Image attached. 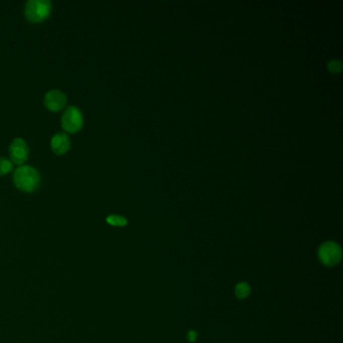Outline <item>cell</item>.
Returning <instances> with one entry per match:
<instances>
[{
    "label": "cell",
    "mask_w": 343,
    "mask_h": 343,
    "mask_svg": "<svg viewBox=\"0 0 343 343\" xmlns=\"http://www.w3.org/2000/svg\"><path fill=\"white\" fill-rule=\"evenodd\" d=\"M13 180L17 188L22 191L31 192L38 187L40 175L34 167L30 165H21L15 170Z\"/></svg>",
    "instance_id": "1"
},
{
    "label": "cell",
    "mask_w": 343,
    "mask_h": 343,
    "mask_svg": "<svg viewBox=\"0 0 343 343\" xmlns=\"http://www.w3.org/2000/svg\"><path fill=\"white\" fill-rule=\"evenodd\" d=\"M52 4L48 0H29L25 4V16L31 22H40L50 14Z\"/></svg>",
    "instance_id": "2"
},
{
    "label": "cell",
    "mask_w": 343,
    "mask_h": 343,
    "mask_svg": "<svg viewBox=\"0 0 343 343\" xmlns=\"http://www.w3.org/2000/svg\"><path fill=\"white\" fill-rule=\"evenodd\" d=\"M320 262L328 267L337 265L342 258V250L338 243L334 241L324 242L318 251Z\"/></svg>",
    "instance_id": "3"
},
{
    "label": "cell",
    "mask_w": 343,
    "mask_h": 343,
    "mask_svg": "<svg viewBox=\"0 0 343 343\" xmlns=\"http://www.w3.org/2000/svg\"><path fill=\"white\" fill-rule=\"evenodd\" d=\"M82 114L75 106L67 107L61 116V126L69 133L77 132L82 127Z\"/></svg>",
    "instance_id": "4"
},
{
    "label": "cell",
    "mask_w": 343,
    "mask_h": 343,
    "mask_svg": "<svg viewBox=\"0 0 343 343\" xmlns=\"http://www.w3.org/2000/svg\"><path fill=\"white\" fill-rule=\"evenodd\" d=\"M9 153L14 163L22 165L28 158V146L23 139L15 138L10 144Z\"/></svg>",
    "instance_id": "5"
},
{
    "label": "cell",
    "mask_w": 343,
    "mask_h": 343,
    "mask_svg": "<svg viewBox=\"0 0 343 343\" xmlns=\"http://www.w3.org/2000/svg\"><path fill=\"white\" fill-rule=\"evenodd\" d=\"M66 104V96L59 90H51L44 96V105L50 111H59Z\"/></svg>",
    "instance_id": "6"
},
{
    "label": "cell",
    "mask_w": 343,
    "mask_h": 343,
    "mask_svg": "<svg viewBox=\"0 0 343 343\" xmlns=\"http://www.w3.org/2000/svg\"><path fill=\"white\" fill-rule=\"evenodd\" d=\"M50 147L55 154H64L70 147V139L65 133H57L51 138Z\"/></svg>",
    "instance_id": "7"
},
{
    "label": "cell",
    "mask_w": 343,
    "mask_h": 343,
    "mask_svg": "<svg viewBox=\"0 0 343 343\" xmlns=\"http://www.w3.org/2000/svg\"><path fill=\"white\" fill-rule=\"evenodd\" d=\"M234 293L238 299H244L250 294V287L246 282H240L235 286Z\"/></svg>",
    "instance_id": "8"
},
{
    "label": "cell",
    "mask_w": 343,
    "mask_h": 343,
    "mask_svg": "<svg viewBox=\"0 0 343 343\" xmlns=\"http://www.w3.org/2000/svg\"><path fill=\"white\" fill-rule=\"evenodd\" d=\"M107 222L116 226H124L127 224V219L121 215L112 214L107 217Z\"/></svg>",
    "instance_id": "9"
},
{
    "label": "cell",
    "mask_w": 343,
    "mask_h": 343,
    "mask_svg": "<svg viewBox=\"0 0 343 343\" xmlns=\"http://www.w3.org/2000/svg\"><path fill=\"white\" fill-rule=\"evenodd\" d=\"M12 163L5 157L0 156V175H4L12 170Z\"/></svg>",
    "instance_id": "10"
},
{
    "label": "cell",
    "mask_w": 343,
    "mask_h": 343,
    "mask_svg": "<svg viewBox=\"0 0 343 343\" xmlns=\"http://www.w3.org/2000/svg\"><path fill=\"white\" fill-rule=\"evenodd\" d=\"M327 66H328V69H329L331 72L337 73V72H339V71L341 70V68H342V63H341V61H339V60L333 59V60H331V61L328 62Z\"/></svg>",
    "instance_id": "11"
},
{
    "label": "cell",
    "mask_w": 343,
    "mask_h": 343,
    "mask_svg": "<svg viewBox=\"0 0 343 343\" xmlns=\"http://www.w3.org/2000/svg\"><path fill=\"white\" fill-rule=\"evenodd\" d=\"M196 337H197V334H196V332L193 331V330H191V331H189V332L187 333V340H188L189 342H194V341L196 340Z\"/></svg>",
    "instance_id": "12"
}]
</instances>
